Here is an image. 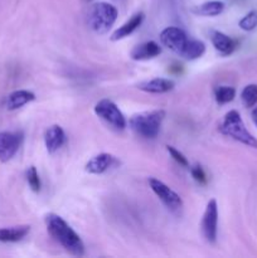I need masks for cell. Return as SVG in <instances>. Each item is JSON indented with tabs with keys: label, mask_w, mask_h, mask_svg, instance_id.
I'll use <instances>...</instances> for the list:
<instances>
[{
	"label": "cell",
	"mask_w": 257,
	"mask_h": 258,
	"mask_svg": "<svg viewBox=\"0 0 257 258\" xmlns=\"http://www.w3.org/2000/svg\"><path fill=\"white\" fill-rule=\"evenodd\" d=\"M45 227L49 236L68 253L81 257L85 254V244L75 229L60 216L50 213L45 217Z\"/></svg>",
	"instance_id": "cell-1"
},
{
	"label": "cell",
	"mask_w": 257,
	"mask_h": 258,
	"mask_svg": "<svg viewBox=\"0 0 257 258\" xmlns=\"http://www.w3.org/2000/svg\"><path fill=\"white\" fill-rule=\"evenodd\" d=\"M219 131L223 135L233 139L234 141L243 144L248 148L257 149V139L247 130L243 120L238 111L231 110L224 115L221 125H219Z\"/></svg>",
	"instance_id": "cell-2"
},
{
	"label": "cell",
	"mask_w": 257,
	"mask_h": 258,
	"mask_svg": "<svg viewBox=\"0 0 257 258\" xmlns=\"http://www.w3.org/2000/svg\"><path fill=\"white\" fill-rule=\"evenodd\" d=\"M117 17L118 12L115 5L106 2L96 3L88 12V25L97 34H106L113 27Z\"/></svg>",
	"instance_id": "cell-3"
},
{
	"label": "cell",
	"mask_w": 257,
	"mask_h": 258,
	"mask_svg": "<svg viewBox=\"0 0 257 258\" xmlns=\"http://www.w3.org/2000/svg\"><path fill=\"white\" fill-rule=\"evenodd\" d=\"M165 117V112L163 110L143 112L133 116L128 121V125L133 128L134 133L144 139H155L160 133L161 122Z\"/></svg>",
	"instance_id": "cell-4"
},
{
	"label": "cell",
	"mask_w": 257,
	"mask_h": 258,
	"mask_svg": "<svg viewBox=\"0 0 257 258\" xmlns=\"http://www.w3.org/2000/svg\"><path fill=\"white\" fill-rule=\"evenodd\" d=\"M148 181L153 193L160 199V202L166 207L168 211H170L171 213H179L181 211L183 201L176 191H174L170 186L156 178H149Z\"/></svg>",
	"instance_id": "cell-5"
},
{
	"label": "cell",
	"mask_w": 257,
	"mask_h": 258,
	"mask_svg": "<svg viewBox=\"0 0 257 258\" xmlns=\"http://www.w3.org/2000/svg\"><path fill=\"white\" fill-rule=\"evenodd\" d=\"M95 113L101 120H103L116 130H123L127 125V121H126L125 116L122 115L120 108L116 106L115 102H112L108 98H102V100L96 103Z\"/></svg>",
	"instance_id": "cell-6"
},
{
	"label": "cell",
	"mask_w": 257,
	"mask_h": 258,
	"mask_svg": "<svg viewBox=\"0 0 257 258\" xmlns=\"http://www.w3.org/2000/svg\"><path fill=\"white\" fill-rule=\"evenodd\" d=\"M160 42L164 47L170 49L179 57L183 58L184 52H185L186 47H188L190 39L188 35L185 34L183 29L178 27H168L160 33Z\"/></svg>",
	"instance_id": "cell-7"
},
{
	"label": "cell",
	"mask_w": 257,
	"mask_h": 258,
	"mask_svg": "<svg viewBox=\"0 0 257 258\" xmlns=\"http://www.w3.org/2000/svg\"><path fill=\"white\" fill-rule=\"evenodd\" d=\"M201 229L204 239L208 243H216L217 232H218V206H217L216 199H211L207 203L206 211L202 218Z\"/></svg>",
	"instance_id": "cell-8"
},
{
	"label": "cell",
	"mask_w": 257,
	"mask_h": 258,
	"mask_svg": "<svg viewBox=\"0 0 257 258\" xmlns=\"http://www.w3.org/2000/svg\"><path fill=\"white\" fill-rule=\"evenodd\" d=\"M23 143V134L18 131L0 133V161L8 163L15 156Z\"/></svg>",
	"instance_id": "cell-9"
},
{
	"label": "cell",
	"mask_w": 257,
	"mask_h": 258,
	"mask_svg": "<svg viewBox=\"0 0 257 258\" xmlns=\"http://www.w3.org/2000/svg\"><path fill=\"white\" fill-rule=\"evenodd\" d=\"M117 159L113 155H111V154L108 153H101L98 154V155L92 156V158L86 163L85 170L87 171L88 174L101 175V174L108 171L115 165H117Z\"/></svg>",
	"instance_id": "cell-10"
},
{
	"label": "cell",
	"mask_w": 257,
	"mask_h": 258,
	"mask_svg": "<svg viewBox=\"0 0 257 258\" xmlns=\"http://www.w3.org/2000/svg\"><path fill=\"white\" fill-rule=\"evenodd\" d=\"M66 143V133L59 125H52L45 130L44 144L49 154H54Z\"/></svg>",
	"instance_id": "cell-11"
},
{
	"label": "cell",
	"mask_w": 257,
	"mask_h": 258,
	"mask_svg": "<svg viewBox=\"0 0 257 258\" xmlns=\"http://www.w3.org/2000/svg\"><path fill=\"white\" fill-rule=\"evenodd\" d=\"M160 52V45L154 40H149V42L141 43V44L134 47V49L130 52V57L134 60L153 59V58L158 57Z\"/></svg>",
	"instance_id": "cell-12"
},
{
	"label": "cell",
	"mask_w": 257,
	"mask_h": 258,
	"mask_svg": "<svg viewBox=\"0 0 257 258\" xmlns=\"http://www.w3.org/2000/svg\"><path fill=\"white\" fill-rule=\"evenodd\" d=\"M144 17H145V15H144V13H141V12L135 13V14H134L133 17L127 20V22L123 23L121 27H118L117 29H116L115 32L111 34V40L116 42V40H121V39H123V38H126V37H128V35L133 34V33L135 32V30L138 29L141 24H143Z\"/></svg>",
	"instance_id": "cell-13"
},
{
	"label": "cell",
	"mask_w": 257,
	"mask_h": 258,
	"mask_svg": "<svg viewBox=\"0 0 257 258\" xmlns=\"http://www.w3.org/2000/svg\"><path fill=\"white\" fill-rule=\"evenodd\" d=\"M211 42L213 44L214 49L222 55H229L234 49H236V40L232 39L224 33L219 30H212L211 32Z\"/></svg>",
	"instance_id": "cell-14"
},
{
	"label": "cell",
	"mask_w": 257,
	"mask_h": 258,
	"mask_svg": "<svg viewBox=\"0 0 257 258\" xmlns=\"http://www.w3.org/2000/svg\"><path fill=\"white\" fill-rule=\"evenodd\" d=\"M139 90L148 93H166L174 88V82L169 78H153V80L144 81L138 85Z\"/></svg>",
	"instance_id": "cell-15"
},
{
	"label": "cell",
	"mask_w": 257,
	"mask_h": 258,
	"mask_svg": "<svg viewBox=\"0 0 257 258\" xmlns=\"http://www.w3.org/2000/svg\"><path fill=\"white\" fill-rule=\"evenodd\" d=\"M34 100L35 95L33 92H30V91L17 90L10 93V95H8L7 100H5V107L9 111H14Z\"/></svg>",
	"instance_id": "cell-16"
},
{
	"label": "cell",
	"mask_w": 257,
	"mask_h": 258,
	"mask_svg": "<svg viewBox=\"0 0 257 258\" xmlns=\"http://www.w3.org/2000/svg\"><path fill=\"white\" fill-rule=\"evenodd\" d=\"M30 226H15L0 228V243H15L28 236Z\"/></svg>",
	"instance_id": "cell-17"
},
{
	"label": "cell",
	"mask_w": 257,
	"mask_h": 258,
	"mask_svg": "<svg viewBox=\"0 0 257 258\" xmlns=\"http://www.w3.org/2000/svg\"><path fill=\"white\" fill-rule=\"evenodd\" d=\"M224 3L221 0H211V2H206L201 5H197L193 8V13L201 17H217V15L222 14L224 10Z\"/></svg>",
	"instance_id": "cell-18"
},
{
	"label": "cell",
	"mask_w": 257,
	"mask_h": 258,
	"mask_svg": "<svg viewBox=\"0 0 257 258\" xmlns=\"http://www.w3.org/2000/svg\"><path fill=\"white\" fill-rule=\"evenodd\" d=\"M204 52H206V44L202 40L190 39L185 52H184L183 58L188 60L198 59V58H201L204 54Z\"/></svg>",
	"instance_id": "cell-19"
},
{
	"label": "cell",
	"mask_w": 257,
	"mask_h": 258,
	"mask_svg": "<svg viewBox=\"0 0 257 258\" xmlns=\"http://www.w3.org/2000/svg\"><path fill=\"white\" fill-rule=\"evenodd\" d=\"M234 96H236V90L231 86H218L214 88V97L219 105H226L231 102L233 101Z\"/></svg>",
	"instance_id": "cell-20"
},
{
	"label": "cell",
	"mask_w": 257,
	"mask_h": 258,
	"mask_svg": "<svg viewBox=\"0 0 257 258\" xmlns=\"http://www.w3.org/2000/svg\"><path fill=\"white\" fill-rule=\"evenodd\" d=\"M241 100L246 107H253L257 103V85H247L242 90Z\"/></svg>",
	"instance_id": "cell-21"
},
{
	"label": "cell",
	"mask_w": 257,
	"mask_h": 258,
	"mask_svg": "<svg viewBox=\"0 0 257 258\" xmlns=\"http://www.w3.org/2000/svg\"><path fill=\"white\" fill-rule=\"evenodd\" d=\"M239 28L246 32H251V30L256 29L257 28V10H251L247 13L238 23Z\"/></svg>",
	"instance_id": "cell-22"
},
{
	"label": "cell",
	"mask_w": 257,
	"mask_h": 258,
	"mask_svg": "<svg viewBox=\"0 0 257 258\" xmlns=\"http://www.w3.org/2000/svg\"><path fill=\"white\" fill-rule=\"evenodd\" d=\"M25 176H27V181L29 184L30 189L35 193L40 190V186H42V183H40V178H39V174H38L37 168L35 166H29L25 173Z\"/></svg>",
	"instance_id": "cell-23"
},
{
	"label": "cell",
	"mask_w": 257,
	"mask_h": 258,
	"mask_svg": "<svg viewBox=\"0 0 257 258\" xmlns=\"http://www.w3.org/2000/svg\"><path fill=\"white\" fill-rule=\"evenodd\" d=\"M190 174L193 176L194 180L197 181L198 184H202V185H206L208 179H207L206 173H204L203 168H202L199 164H196V165L190 166Z\"/></svg>",
	"instance_id": "cell-24"
},
{
	"label": "cell",
	"mask_w": 257,
	"mask_h": 258,
	"mask_svg": "<svg viewBox=\"0 0 257 258\" xmlns=\"http://www.w3.org/2000/svg\"><path fill=\"white\" fill-rule=\"evenodd\" d=\"M166 150H168V153L170 154V156L171 158L174 159V160L176 161V163L179 164V165H181V166H189V163H188V159L185 158V156L183 155V154L180 153V151L179 150H176L175 148H174V146H170V145H168L166 146Z\"/></svg>",
	"instance_id": "cell-25"
},
{
	"label": "cell",
	"mask_w": 257,
	"mask_h": 258,
	"mask_svg": "<svg viewBox=\"0 0 257 258\" xmlns=\"http://www.w3.org/2000/svg\"><path fill=\"white\" fill-rule=\"evenodd\" d=\"M251 116H252V121H253V122H254V125L257 126V107L254 108L253 111H252Z\"/></svg>",
	"instance_id": "cell-26"
}]
</instances>
